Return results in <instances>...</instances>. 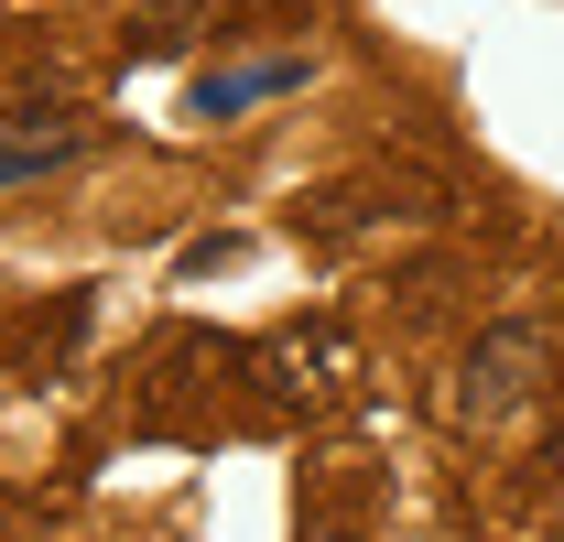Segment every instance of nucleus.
I'll return each mask as SVG.
<instances>
[{"label":"nucleus","mask_w":564,"mask_h":542,"mask_svg":"<svg viewBox=\"0 0 564 542\" xmlns=\"http://www.w3.org/2000/svg\"><path fill=\"white\" fill-rule=\"evenodd\" d=\"M543 391H554V337L543 326H489V337L456 358V380H445V423L456 434H499V423H521Z\"/></svg>","instance_id":"nucleus-1"},{"label":"nucleus","mask_w":564,"mask_h":542,"mask_svg":"<svg viewBox=\"0 0 564 542\" xmlns=\"http://www.w3.org/2000/svg\"><path fill=\"white\" fill-rule=\"evenodd\" d=\"M239 369L261 380V402H272V412H315V402H337V380H348V337H337V326H304V337L250 347Z\"/></svg>","instance_id":"nucleus-2"},{"label":"nucleus","mask_w":564,"mask_h":542,"mask_svg":"<svg viewBox=\"0 0 564 542\" xmlns=\"http://www.w3.org/2000/svg\"><path fill=\"white\" fill-rule=\"evenodd\" d=\"M391 217H434V185H413V174H358V185H326V196L293 206L304 239H369Z\"/></svg>","instance_id":"nucleus-3"},{"label":"nucleus","mask_w":564,"mask_h":542,"mask_svg":"<svg viewBox=\"0 0 564 542\" xmlns=\"http://www.w3.org/2000/svg\"><path fill=\"white\" fill-rule=\"evenodd\" d=\"M76 109H11V131H0V185H22V174H44V163H66L76 152Z\"/></svg>","instance_id":"nucleus-4"},{"label":"nucleus","mask_w":564,"mask_h":542,"mask_svg":"<svg viewBox=\"0 0 564 542\" xmlns=\"http://www.w3.org/2000/svg\"><path fill=\"white\" fill-rule=\"evenodd\" d=\"M293 55H272V66H239V76H207V87H196V120H228V109H250V98H282V87H293Z\"/></svg>","instance_id":"nucleus-5"},{"label":"nucleus","mask_w":564,"mask_h":542,"mask_svg":"<svg viewBox=\"0 0 564 542\" xmlns=\"http://www.w3.org/2000/svg\"><path fill=\"white\" fill-rule=\"evenodd\" d=\"M196 22H207V0H163V11H141L120 44H131L141 66H163V55H185V44H196Z\"/></svg>","instance_id":"nucleus-6"},{"label":"nucleus","mask_w":564,"mask_h":542,"mask_svg":"<svg viewBox=\"0 0 564 542\" xmlns=\"http://www.w3.org/2000/svg\"><path fill=\"white\" fill-rule=\"evenodd\" d=\"M76 326H87V304H76V293H66V304H55V326H44V315L22 326V358H33V369H55V358H66V347H76Z\"/></svg>","instance_id":"nucleus-7"}]
</instances>
